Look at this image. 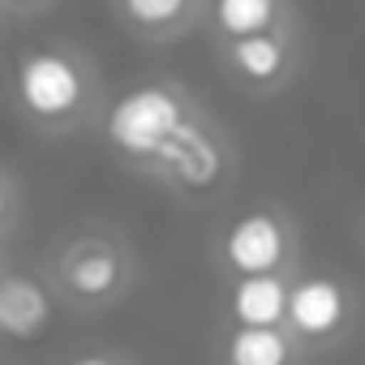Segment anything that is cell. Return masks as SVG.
Segmentation results:
<instances>
[{
  "instance_id": "cell-1",
  "label": "cell",
  "mask_w": 365,
  "mask_h": 365,
  "mask_svg": "<svg viewBox=\"0 0 365 365\" xmlns=\"http://www.w3.org/2000/svg\"><path fill=\"white\" fill-rule=\"evenodd\" d=\"M9 103L35 133H73L95 120L103 103V82L69 43L26 48L9 69Z\"/></svg>"
},
{
  "instance_id": "cell-2",
  "label": "cell",
  "mask_w": 365,
  "mask_h": 365,
  "mask_svg": "<svg viewBox=\"0 0 365 365\" xmlns=\"http://www.w3.org/2000/svg\"><path fill=\"white\" fill-rule=\"evenodd\" d=\"M190 116H198V108L180 86H172V82H142V86L125 91L120 99L108 103L103 138L125 163L146 172L155 163V155L172 142V133Z\"/></svg>"
},
{
  "instance_id": "cell-3",
  "label": "cell",
  "mask_w": 365,
  "mask_h": 365,
  "mask_svg": "<svg viewBox=\"0 0 365 365\" xmlns=\"http://www.w3.org/2000/svg\"><path fill=\"white\" fill-rule=\"evenodd\" d=\"M48 284H52L56 301H65L73 309H103L129 292L133 258H129L125 241H116L112 232L82 228L52 254Z\"/></svg>"
},
{
  "instance_id": "cell-4",
  "label": "cell",
  "mask_w": 365,
  "mask_h": 365,
  "mask_svg": "<svg viewBox=\"0 0 365 365\" xmlns=\"http://www.w3.org/2000/svg\"><path fill=\"white\" fill-rule=\"evenodd\" d=\"M228 146L224 138L211 129V120L190 116L185 125H180L172 133V142L155 155V163L146 168L150 176H159L163 185L180 190V194H211L224 185V176H228Z\"/></svg>"
},
{
  "instance_id": "cell-5",
  "label": "cell",
  "mask_w": 365,
  "mask_h": 365,
  "mask_svg": "<svg viewBox=\"0 0 365 365\" xmlns=\"http://www.w3.org/2000/svg\"><path fill=\"white\" fill-rule=\"evenodd\" d=\"M352 322V288L339 275L309 271L301 279H288V309H284V331L297 344H331L348 331Z\"/></svg>"
},
{
  "instance_id": "cell-6",
  "label": "cell",
  "mask_w": 365,
  "mask_h": 365,
  "mask_svg": "<svg viewBox=\"0 0 365 365\" xmlns=\"http://www.w3.org/2000/svg\"><path fill=\"white\" fill-rule=\"evenodd\" d=\"M292 258V228L279 211L271 207H254L241 211L224 237H220V262L237 275H267V271H284Z\"/></svg>"
},
{
  "instance_id": "cell-7",
  "label": "cell",
  "mask_w": 365,
  "mask_h": 365,
  "mask_svg": "<svg viewBox=\"0 0 365 365\" xmlns=\"http://www.w3.org/2000/svg\"><path fill=\"white\" fill-rule=\"evenodd\" d=\"M56 314V292L48 275L26 267H0V344H35L48 335Z\"/></svg>"
},
{
  "instance_id": "cell-8",
  "label": "cell",
  "mask_w": 365,
  "mask_h": 365,
  "mask_svg": "<svg viewBox=\"0 0 365 365\" xmlns=\"http://www.w3.org/2000/svg\"><path fill=\"white\" fill-rule=\"evenodd\" d=\"M224 65L250 91H275L292 73V39H288L284 26L262 31V35H245V39H228L224 43Z\"/></svg>"
},
{
  "instance_id": "cell-9",
  "label": "cell",
  "mask_w": 365,
  "mask_h": 365,
  "mask_svg": "<svg viewBox=\"0 0 365 365\" xmlns=\"http://www.w3.org/2000/svg\"><path fill=\"white\" fill-rule=\"evenodd\" d=\"M288 309V279L284 271L267 275H237L228 288V314L237 327H284Z\"/></svg>"
},
{
  "instance_id": "cell-10",
  "label": "cell",
  "mask_w": 365,
  "mask_h": 365,
  "mask_svg": "<svg viewBox=\"0 0 365 365\" xmlns=\"http://www.w3.org/2000/svg\"><path fill=\"white\" fill-rule=\"evenodd\" d=\"M112 5L138 39L163 43V39H176L180 31L194 26L202 0H112Z\"/></svg>"
},
{
  "instance_id": "cell-11",
  "label": "cell",
  "mask_w": 365,
  "mask_h": 365,
  "mask_svg": "<svg viewBox=\"0 0 365 365\" xmlns=\"http://www.w3.org/2000/svg\"><path fill=\"white\" fill-rule=\"evenodd\" d=\"M224 365H297V339L284 327H237L224 339Z\"/></svg>"
},
{
  "instance_id": "cell-12",
  "label": "cell",
  "mask_w": 365,
  "mask_h": 365,
  "mask_svg": "<svg viewBox=\"0 0 365 365\" xmlns=\"http://www.w3.org/2000/svg\"><path fill=\"white\" fill-rule=\"evenodd\" d=\"M211 26L220 39H245L284 26V0H211Z\"/></svg>"
},
{
  "instance_id": "cell-13",
  "label": "cell",
  "mask_w": 365,
  "mask_h": 365,
  "mask_svg": "<svg viewBox=\"0 0 365 365\" xmlns=\"http://www.w3.org/2000/svg\"><path fill=\"white\" fill-rule=\"evenodd\" d=\"M22 224V185L0 168V245H5Z\"/></svg>"
},
{
  "instance_id": "cell-14",
  "label": "cell",
  "mask_w": 365,
  "mask_h": 365,
  "mask_svg": "<svg viewBox=\"0 0 365 365\" xmlns=\"http://www.w3.org/2000/svg\"><path fill=\"white\" fill-rule=\"evenodd\" d=\"M61 365H129L120 352H108V348H86V352H73L65 356Z\"/></svg>"
},
{
  "instance_id": "cell-15",
  "label": "cell",
  "mask_w": 365,
  "mask_h": 365,
  "mask_svg": "<svg viewBox=\"0 0 365 365\" xmlns=\"http://www.w3.org/2000/svg\"><path fill=\"white\" fill-rule=\"evenodd\" d=\"M52 0H0V14H39Z\"/></svg>"
},
{
  "instance_id": "cell-16",
  "label": "cell",
  "mask_w": 365,
  "mask_h": 365,
  "mask_svg": "<svg viewBox=\"0 0 365 365\" xmlns=\"http://www.w3.org/2000/svg\"><path fill=\"white\" fill-rule=\"evenodd\" d=\"M0 18H5V14H0Z\"/></svg>"
}]
</instances>
